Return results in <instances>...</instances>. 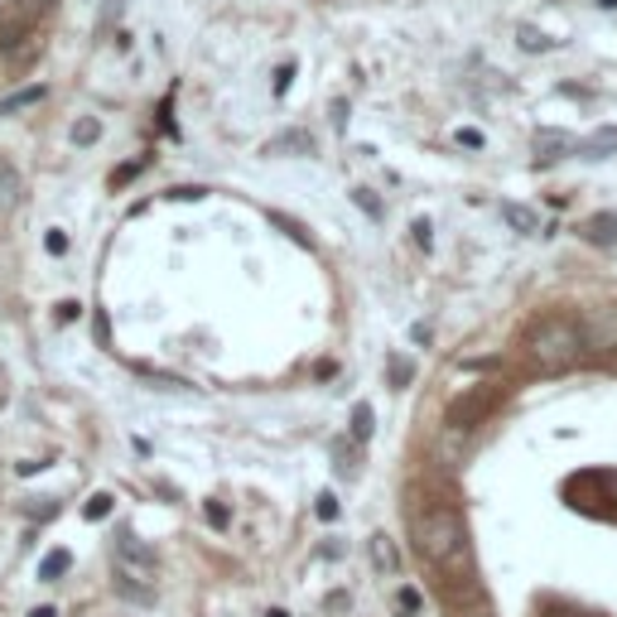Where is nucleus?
I'll return each mask as SVG.
<instances>
[{
    "label": "nucleus",
    "mask_w": 617,
    "mask_h": 617,
    "mask_svg": "<svg viewBox=\"0 0 617 617\" xmlns=\"http://www.w3.org/2000/svg\"><path fill=\"white\" fill-rule=\"evenodd\" d=\"M526 347H531V357H535V367H541V372H569V367L583 362L579 323L575 319H559V313H550V319L535 323L531 338H526Z\"/></svg>",
    "instance_id": "f03ea898"
},
{
    "label": "nucleus",
    "mask_w": 617,
    "mask_h": 617,
    "mask_svg": "<svg viewBox=\"0 0 617 617\" xmlns=\"http://www.w3.org/2000/svg\"><path fill=\"white\" fill-rule=\"evenodd\" d=\"M313 511H319V521H338V497H333V492H323V497H319V507H313Z\"/></svg>",
    "instance_id": "5701e85b"
},
{
    "label": "nucleus",
    "mask_w": 617,
    "mask_h": 617,
    "mask_svg": "<svg viewBox=\"0 0 617 617\" xmlns=\"http://www.w3.org/2000/svg\"><path fill=\"white\" fill-rule=\"evenodd\" d=\"M266 617H289V613H285V608H271V613H266Z\"/></svg>",
    "instance_id": "c9c22d12"
},
{
    "label": "nucleus",
    "mask_w": 617,
    "mask_h": 617,
    "mask_svg": "<svg viewBox=\"0 0 617 617\" xmlns=\"http://www.w3.org/2000/svg\"><path fill=\"white\" fill-rule=\"evenodd\" d=\"M53 319H59V323H73V319H77V305H73V299H69V305H59V313H53Z\"/></svg>",
    "instance_id": "c756f323"
},
{
    "label": "nucleus",
    "mask_w": 617,
    "mask_h": 617,
    "mask_svg": "<svg viewBox=\"0 0 617 617\" xmlns=\"http://www.w3.org/2000/svg\"><path fill=\"white\" fill-rule=\"evenodd\" d=\"M583 155L589 160H608V155H617V126H599L589 140H583Z\"/></svg>",
    "instance_id": "6e6552de"
},
{
    "label": "nucleus",
    "mask_w": 617,
    "mask_h": 617,
    "mask_svg": "<svg viewBox=\"0 0 617 617\" xmlns=\"http://www.w3.org/2000/svg\"><path fill=\"white\" fill-rule=\"evenodd\" d=\"M430 218H415V246H420V251H430V246H434V237H430Z\"/></svg>",
    "instance_id": "393cba45"
},
{
    "label": "nucleus",
    "mask_w": 617,
    "mask_h": 617,
    "mask_svg": "<svg viewBox=\"0 0 617 617\" xmlns=\"http://www.w3.org/2000/svg\"><path fill=\"white\" fill-rule=\"evenodd\" d=\"M488 406H492V391H473V396L454 400V406L444 410V424L448 430H468V424H478L482 415H488Z\"/></svg>",
    "instance_id": "20e7f679"
},
{
    "label": "nucleus",
    "mask_w": 617,
    "mask_h": 617,
    "mask_svg": "<svg viewBox=\"0 0 617 617\" xmlns=\"http://www.w3.org/2000/svg\"><path fill=\"white\" fill-rule=\"evenodd\" d=\"M69 140L77 145V150H87V145H97V140H102V121H97V116H77L73 126H69Z\"/></svg>",
    "instance_id": "9d476101"
},
{
    "label": "nucleus",
    "mask_w": 617,
    "mask_h": 617,
    "mask_svg": "<svg viewBox=\"0 0 617 617\" xmlns=\"http://www.w3.org/2000/svg\"><path fill=\"white\" fill-rule=\"evenodd\" d=\"M121 10H126V0H107V10H102V20H107V25H111V20H116V15H121Z\"/></svg>",
    "instance_id": "cd10ccee"
},
{
    "label": "nucleus",
    "mask_w": 617,
    "mask_h": 617,
    "mask_svg": "<svg viewBox=\"0 0 617 617\" xmlns=\"http://www.w3.org/2000/svg\"><path fill=\"white\" fill-rule=\"evenodd\" d=\"M29 617H59V608H35Z\"/></svg>",
    "instance_id": "473e14b6"
},
{
    "label": "nucleus",
    "mask_w": 617,
    "mask_h": 617,
    "mask_svg": "<svg viewBox=\"0 0 617 617\" xmlns=\"http://www.w3.org/2000/svg\"><path fill=\"white\" fill-rule=\"evenodd\" d=\"M35 102H44V87H29V92L5 97V102H0V116H15V111H25V107H35Z\"/></svg>",
    "instance_id": "dca6fc26"
},
{
    "label": "nucleus",
    "mask_w": 617,
    "mask_h": 617,
    "mask_svg": "<svg viewBox=\"0 0 617 617\" xmlns=\"http://www.w3.org/2000/svg\"><path fill=\"white\" fill-rule=\"evenodd\" d=\"M208 521H218V526H227V507H218V502H208Z\"/></svg>",
    "instance_id": "2f4dec72"
},
{
    "label": "nucleus",
    "mask_w": 617,
    "mask_h": 617,
    "mask_svg": "<svg viewBox=\"0 0 617 617\" xmlns=\"http://www.w3.org/2000/svg\"><path fill=\"white\" fill-rule=\"evenodd\" d=\"M454 140L464 145V150H482V145H488V136H482V131H473V126H464V131H454Z\"/></svg>",
    "instance_id": "412c9836"
},
{
    "label": "nucleus",
    "mask_w": 617,
    "mask_h": 617,
    "mask_svg": "<svg viewBox=\"0 0 617 617\" xmlns=\"http://www.w3.org/2000/svg\"><path fill=\"white\" fill-rule=\"evenodd\" d=\"M140 174V160H131V164H121V170L116 174H111V188H121V184H126V178H136Z\"/></svg>",
    "instance_id": "bb28decb"
},
{
    "label": "nucleus",
    "mask_w": 617,
    "mask_h": 617,
    "mask_svg": "<svg viewBox=\"0 0 617 617\" xmlns=\"http://www.w3.org/2000/svg\"><path fill=\"white\" fill-rule=\"evenodd\" d=\"M367 545H372V559H377V569H381V575H396V569H400L396 541H391L386 531H377V535H372V541H367Z\"/></svg>",
    "instance_id": "0eeeda50"
},
{
    "label": "nucleus",
    "mask_w": 617,
    "mask_h": 617,
    "mask_svg": "<svg viewBox=\"0 0 617 617\" xmlns=\"http://www.w3.org/2000/svg\"><path fill=\"white\" fill-rule=\"evenodd\" d=\"M20 198H25V178L15 174V164H10V160H0V208L10 212Z\"/></svg>",
    "instance_id": "423d86ee"
},
{
    "label": "nucleus",
    "mask_w": 617,
    "mask_h": 617,
    "mask_svg": "<svg viewBox=\"0 0 617 617\" xmlns=\"http://www.w3.org/2000/svg\"><path fill=\"white\" fill-rule=\"evenodd\" d=\"M53 5V0H25V10H29V20H39L44 15V10H49Z\"/></svg>",
    "instance_id": "c85d7f7f"
},
{
    "label": "nucleus",
    "mask_w": 617,
    "mask_h": 617,
    "mask_svg": "<svg viewBox=\"0 0 617 617\" xmlns=\"http://www.w3.org/2000/svg\"><path fill=\"white\" fill-rule=\"evenodd\" d=\"M357 208H362V212H372V218H381V198H372V194H367V188H357Z\"/></svg>",
    "instance_id": "a878e982"
},
{
    "label": "nucleus",
    "mask_w": 617,
    "mask_h": 617,
    "mask_svg": "<svg viewBox=\"0 0 617 617\" xmlns=\"http://www.w3.org/2000/svg\"><path fill=\"white\" fill-rule=\"evenodd\" d=\"M516 39H521V49H531V53H550V49H555V39H545L541 29H531V25H526Z\"/></svg>",
    "instance_id": "6ab92c4d"
},
{
    "label": "nucleus",
    "mask_w": 617,
    "mask_h": 617,
    "mask_svg": "<svg viewBox=\"0 0 617 617\" xmlns=\"http://www.w3.org/2000/svg\"><path fill=\"white\" fill-rule=\"evenodd\" d=\"M372 430H377L372 406H353V440H357V444H367V440H372Z\"/></svg>",
    "instance_id": "2eb2a0df"
},
{
    "label": "nucleus",
    "mask_w": 617,
    "mask_h": 617,
    "mask_svg": "<svg viewBox=\"0 0 617 617\" xmlns=\"http://www.w3.org/2000/svg\"><path fill=\"white\" fill-rule=\"evenodd\" d=\"M583 237L599 242V246H617V218H608V212L589 218V222H583Z\"/></svg>",
    "instance_id": "1a4fd4ad"
},
{
    "label": "nucleus",
    "mask_w": 617,
    "mask_h": 617,
    "mask_svg": "<svg viewBox=\"0 0 617 617\" xmlns=\"http://www.w3.org/2000/svg\"><path fill=\"white\" fill-rule=\"evenodd\" d=\"M502 218H507L511 227H521V232H535V212H531V208H516V203H507V208H502Z\"/></svg>",
    "instance_id": "aec40b11"
},
{
    "label": "nucleus",
    "mask_w": 617,
    "mask_h": 617,
    "mask_svg": "<svg viewBox=\"0 0 617 617\" xmlns=\"http://www.w3.org/2000/svg\"><path fill=\"white\" fill-rule=\"evenodd\" d=\"M289 77H295V63H289V69H280V73H275V92H285V87H289Z\"/></svg>",
    "instance_id": "7c9ffc66"
},
{
    "label": "nucleus",
    "mask_w": 617,
    "mask_h": 617,
    "mask_svg": "<svg viewBox=\"0 0 617 617\" xmlns=\"http://www.w3.org/2000/svg\"><path fill=\"white\" fill-rule=\"evenodd\" d=\"M579 323V338H583V353L593 357H617V305H599L589 309Z\"/></svg>",
    "instance_id": "7ed1b4c3"
},
{
    "label": "nucleus",
    "mask_w": 617,
    "mask_h": 617,
    "mask_svg": "<svg viewBox=\"0 0 617 617\" xmlns=\"http://www.w3.org/2000/svg\"><path fill=\"white\" fill-rule=\"evenodd\" d=\"M565 150H575V140H569L565 131H541V136H535V155H541V160H555V155H565Z\"/></svg>",
    "instance_id": "f8f14e48"
},
{
    "label": "nucleus",
    "mask_w": 617,
    "mask_h": 617,
    "mask_svg": "<svg viewBox=\"0 0 617 617\" xmlns=\"http://www.w3.org/2000/svg\"><path fill=\"white\" fill-rule=\"evenodd\" d=\"M116 593H126V599H140V603H150V599H155V593L145 589V583H136V579H131L126 569H116Z\"/></svg>",
    "instance_id": "f3484780"
},
{
    "label": "nucleus",
    "mask_w": 617,
    "mask_h": 617,
    "mask_svg": "<svg viewBox=\"0 0 617 617\" xmlns=\"http://www.w3.org/2000/svg\"><path fill=\"white\" fill-rule=\"evenodd\" d=\"M599 10H617V0H599Z\"/></svg>",
    "instance_id": "72a5a7b5"
},
{
    "label": "nucleus",
    "mask_w": 617,
    "mask_h": 617,
    "mask_svg": "<svg viewBox=\"0 0 617 617\" xmlns=\"http://www.w3.org/2000/svg\"><path fill=\"white\" fill-rule=\"evenodd\" d=\"M280 145H285V150H305V155H313V136H305V131H289V136L280 140Z\"/></svg>",
    "instance_id": "b1692460"
},
{
    "label": "nucleus",
    "mask_w": 617,
    "mask_h": 617,
    "mask_svg": "<svg viewBox=\"0 0 617 617\" xmlns=\"http://www.w3.org/2000/svg\"><path fill=\"white\" fill-rule=\"evenodd\" d=\"M83 516H87V521H107V516H111V492H97V497H87V502H83Z\"/></svg>",
    "instance_id": "a211bd4d"
},
{
    "label": "nucleus",
    "mask_w": 617,
    "mask_h": 617,
    "mask_svg": "<svg viewBox=\"0 0 617 617\" xmlns=\"http://www.w3.org/2000/svg\"><path fill=\"white\" fill-rule=\"evenodd\" d=\"M468 617H497V613H488V608H478V613H468Z\"/></svg>",
    "instance_id": "f704fd0d"
},
{
    "label": "nucleus",
    "mask_w": 617,
    "mask_h": 617,
    "mask_svg": "<svg viewBox=\"0 0 617 617\" xmlns=\"http://www.w3.org/2000/svg\"><path fill=\"white\" fill-rule=\"evenodd\" d=\"M396 613L400 617H424V599H420L415 583H400V589H396Z\"/></svg>",
    "instance_id": "4468645a"
},
{
    "label": "nucleus",
    "mask_w": 617,
    "mask_h": 617,
    "mask_svg": "<svg viewBox=\"0 0 617 617\" xmlns=\"http://www.w3.org/2000/svg\"><path fill=\"white\" fill-rule=\"evenodd\" d=\"M29 29H35V20H29L25 5L0 10V53H10L20 39H29Z\"/></svg>",
    "instance_id": "39448f33"
},
{
    "label": "nucleus",
    "mask_w": 617,
    "mask_h": 617,
    "mask_svg": "<svg viewBox=\"0 0 617 617\" xmlns=\"http://www.w3.org/2000/svg\"><path fill=\"white\" fill-rule=\"evenodd\" d=\"M44 246H49V256H63V251H69V232H63V227L44 232Z\"/></svg>",
    "instance_id": "4be33fe9"
},
{
    "label": "nucleus",
    "mask_w": 617,
    "mask_h": 617,
    "mask_svg": "<svg viewBox=\"0 0 617 617\" xmlns=\"http://www.w3.org/2000/svg\"><path fill=\"white\" fill-rule=\"evenodd\" d=\"M116 545H121V555H126V559H136L140 569H155V565H160V559H155V550H145V545H140L131 531H121V535H116Z\"/></svg>",
    "instance_id": "ddd939ff"
},
{
    "label": "nucleus",
    "mask_w": 617,
    "mask_h": 617,
    "mask_svg": "<svg viewBox=\"0 0 617 617\" xmlns=\"http://www.w3.org/2000/svg\"><path fill=\"white\" fill-rule=\"evenodd\" d=\"M69 569H73V555L69 550H53V555H44V565H39V583H59Z\"/></svg>",
    "instance_id": "9b49d317"
},
{
    "label": "nucleus",
    "mask_w": 617,
    "mask_h": 617,
    "mask_svg": "<svg viewBox=\"0 0 617 617\" xmlns=\"http://www.w3.org/2000/svg\"><path fill=\"white\" fill-rule=\"evenodd\" d=\"M410 545L440 575L468 579V569H473L464 516H458V507H448V502H410Z\"/></svg>",
    "instance_id": "f257e3e1"
}]
</instances>
